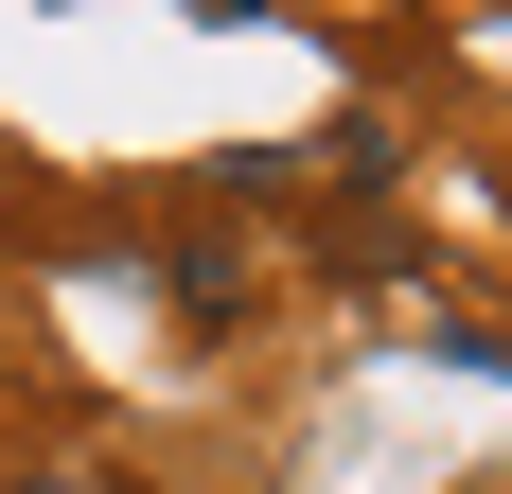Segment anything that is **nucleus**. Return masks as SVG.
<instances>
[{
    "instance_id": "3",
    "label": "nucleus",
    "mask_w": 512,
    "mask_h": 494,
    "mask_svg": "<svg viewBox=\"0 0 512 494\" xmlns=\"http://www.w3.org/2000/svg\"><path fill=\"white\" fill-rule=\"evenodd\" d=\"M18 494H106V477H18Z\"/></svg>"
},
{
    "instance_id": "1",
    "label": "nucleus",
    "mask_w": 512,
    "mask_h": 494,
    "mask_svg": "<svg viewBox=\"0 0 512 494\" xmlns=\"http://www.w3.org/2000/svg\"><path fill=\"white\" fill-rule=\"evenodd\" d=\"M318 177H336V195H389V177H407V124H336Z\"/></svg>"
},
{
    "instance_id": "2",
    "label": "nucleus",
    "mask_w": 512,
    "mask_h": 494,
    "mask_svg": "<svg viewBox=\"0 0 512 494\" xmlns=\"http://www.w3.org/2000/svg\"><path fill=\"white\" fill-rule=\"evenodd\" d=\"M177 318L230 336V318H248V265H230V247H177Z\"/></svg>"
}]
</instances>
